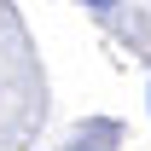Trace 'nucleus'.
Segmentation results:
<instances>
[{
	"label": "nucleus",
	"mask_w": 151,
	"mask_h": 151,
	"mask_svg": "<svg viewBox=\"0 0 151 151\" xmlns=\"http://www.w3.org/2000/svg\"><path fill=\"white\" fill-rule=\"evenodd\" d=\"M87 6H93V12H111V0H87Z\"/></svg>",
	"instance_id": "nucleus-1"
},
{
	"label": "nucleus",
	"mask_w": 151,
	"mask_h": 151,
	"mask_svg": "<svg viewBox=\"0 0 151 151\" xmlns=\"http://www.w3.org/2000/svg\"><path fill=\"white\" fill-rule=\"evenodd\" d=\"M76 151H105V145H76Z\"/></svg>",
	"instance_id": "nucleus-2"
}]
</instances>
